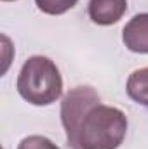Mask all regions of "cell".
I'll list each match as a JSON object with an SVG mask.
<instances>
[{
  "label": "cell",
  "instance_id": "obj_1",
  "mask_svg": "<svg viewBox=\"0 0 148 149\" xmlns=\"http://www.w3.org/2000/svg\"><path fill=\"white\" fill-rule=\"evenodd\" d=\"M125 132V113L99 102L84 116L70 149H117L124 142Z\"/></svg>",
  "mask_w": 148,
  "mask_h": 149
},
{
  "label": "cell",
  "instance_id": "obj_2",
  "mask_svg": "<svg viewBox=\"0 0 148 149\" xmlns=\"http://www.w3.org/2000/svg\"><path fill=\"white\" fill-rule=\"evenodd\" d=\"M16 87L26 102L49 106L61 97L63 78L54 61L45 56H32L21 66Z\"/></svg>",
  "mask_w": 148,
  "mask_h": 149
},
{
  "label": "cell",
  "instance_id": "obj_3",
  "mask_svg": "<svg viewBox=\"0 0 148 149\" xmlns=\"http://www.w3.org/2000/svg\"><path fill=\"white\" fill-rule=\"evenodd\" d=\"M96 104H99V95L89 85L75 87L63 97L61 123H63V128L66 132L68 148H72V144L75 142V137H77V132H78V127H80L84 116Z\"/></svg>",
  "mask_w": 148,
  "mask_h": 149
},
{
  "label": "cell",
  "instance_id": "obj_4",
  "mask_svg": "<svg viewBox=\"0 0 148 149\" xmlns=\"http://www.w3.org/2000/svg\"><path fill=\"white\" fill-rule=\"evenodd\" d=\"M124 45L136 54H148V12L136 14L122 30Z\"/></svg>",
  "mask_w": 148,
  "mask_h": 149
},
{
  "label": "cell",
  "instance_id": "obj_5",
  "mask_svg": "<svg viewBox=\"0 0 148 149\" xmlns=\"http://www.w3.org/2000/svg\"><path fill=\"white\" fill-rule=\"evenodd\" d=\"M127 10V0H89L87 12L92 23L111 26L122 19Z\"/></svg>",
  "mask_w": 148,
  "mask_h": 149
},
{
  "label": "cell",
  "instance_id": "obj_6",
  "mask_svg": "<svg viewBox=\"0 0 148 149\" xmlns=\"http://www.w3.org/2000/svg\"><path fill=\"white\" fill-rule=\"evenodd\" d=\"M125 90H127V95L136 104L145 106L148 109V66L140 68L129 74Z\"/></svg>",
  "mask_w": 148,
  "mask_h": 149
},
{
  "label": "cell",
  "instance_id": "obj_7",
  "mask_svg": "<svg viewBox=\"0 0 148 149\" xmlns=\"http://www.w3.org/2000/svg\"><path fill=\"white\" fill-rule=\"evenodd\" d=\"M78 0H35L37 7L49 16H61L77 5Z\"/></svg>",
  "mask_w": 148,
  "mask_h": 149
},
{
  "label": "cell",
  "instance_id": "obj_8",
  "mask_svg": "<svg viewBox=\"0 0 148 149\" xmlns=\"http://www.w3.org/2000/svg\"><path fill=\"white\" fill-rule=\"evenodd\" d=\"M18 149H59V148L51 139H47L44 135H28L18 144Z\"/></svg>",
  "mask_w": 148,
  "mask_h": 149
},
{
  "label": "cell",
  "instance_id": "obj_9",
  "mask_svg": "<svg viewBox=\"0 0 148 149\" xmlns=\"http://www.w3.org/2000/svg\"><path fill=\"white\" fill-rule=\"evenodd\" d=\"M2 2H16V0H2Z\"/></svg>",
  "mask_w": 148,
  "mask_h": 149
}]
</instances>
